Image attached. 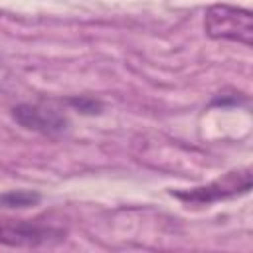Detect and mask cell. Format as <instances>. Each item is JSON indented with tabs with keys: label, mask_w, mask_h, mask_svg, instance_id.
Listing matches in <instances>:
<instances>
[{
	"label": "cell",
	"mask_w": 253,
	"mask_h": 253,
	"mask_svg": "<svg viewBox=\"0 0 253 253\" xmlns=\"http://www.w3.org/2000/svg\"><path fill=\"white\" fill-rule=\"evenodd\" d=\"M67 229L51 223L45 215L34 219L0 215V245L8 247H40L63 241Z\"/></svg>",
	"instance_id": "obj_1"
},
{
	"label": "cell",
	"mask_w": 253,
	"mask_h": 253,
	"mask_svg": "<svg viewBox=\"0 0 253 253\" xmlns=\"http://www.w3.org/2000/svg\"><path fill=\"white\" fill-rule=\"evenodd\" d=\"M204 30L211 40H227L251 47L253 43V16L245 8L231 4H213L206 10Z\"/></svg>",
	"instance_id": "obj_2"
},
{
	"label": "cell",
	"mask_w": 253,
	"mask_h": 253,
	"mask_svg": "<svg viewBox=\"0 0 253 253\" xmlns=\"http://www.w3.org/2000/svg\"><path fill=\"white\" fill-rule=\"evenodd\" d=\"M249 190H251V168L245 166L239 170H231L206 186H196V188H188V190H172V196H176L184 204L208 206V204H213L219 200L243 196Z\"/></svg>",
	"instance_id": "obj_3"
},
{
	"label": "cell",
	"mask_w": 253,
	"mask_h": 253,
	"mask_svg": "<svg viewBox=\"0 0 253 253\" xmlns=\"http://www.w3.org/2000/svg\"><path fill=\"white\" fill-rule=\"evenodd\" d=\"M12 119L26 130H34L45 136L63 134L69 128V119L55 107L40 103H20L12 109Z\"/></svg>",
	"instance_id": "obj_4"
},
{
	"label": "cell",
	"mask_w": 253,
	"mask_h": 253,
	"mask_svg": "<svg viewBox=\"0 0 253 253\" xmlns=\"http://www.w3.org/2000/svg\"><path fill=\"white\" fill-rule=\"evenodd\" d=\"M40 202V194L30 190H10L0 194V206L2 208H30Z\"/></svg>",
	"instance_id": "obj_5"
},
{
	"label": "cell",
	"mask_w": 253,
	"mask_h": 253,
	"mask_svg": "<svg viewBox=\"0 0 253 253\" xmlns=\"http://www.w3.org/2000/svg\"><path fill=\"white\" fill-rule=\"evenodd\" d=\"M67 105H71L75 111L83 113V115H97L103 111V103L95 97H89V95H79V97H69L67 99Z\"/></svg>",
	"instance_id": "obj_6"
}]
</instances>
